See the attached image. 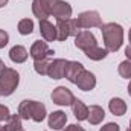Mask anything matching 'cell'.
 Returning a JSON list of instances; mask_svg holds the SVG:
<instances>
[{"instance_id":"obj_1","label":"cell","mask_w":131,"mask_h":131,"mask_svg":"<svg viewBox=\"0 0 131 131\" xmlns=\"http://www.w3.org/2000/svg\"><path fill=\"white\" fill-rule=\"evenodd\" d=\"M102 40L108 52H117L124 44V28L119 23H105L101 26Z\"/></svg>"},{"instance_id":"obj_2","label":"cell","mask_w":131,"mask_h":131,"mask_svg":"<svg viewBox=\"0 0 131 131\" xmlns=\"http://www.w3.org/2000/svg\"><path fill=\"white\" fill-rule=\"evenodd\" d=\"M18 114L21 119L25 121H34L37 124L43 122L47 116V110H46V105L43 102H38V101H31V99H25L20 102L18 105Z\"/></svg>"},{"instance_id":"obj_3","label":"cell","mask_w":131,"mask_h":131,"mask_svg":"<svg viewBox=\"0 0 131 131\" xmlns=\"http://www.w3.org/2000/svg\"><path fill=\"white\" fill-rule=\"evenodd\" d=\"M20 84V73L12 67H5L0 72V96H11Z\"/></svg>"},{"instance_id":"obj_4","label":"cell","mask_w":131,"mask_h":131,"mask_svg":"<svg viewBox=\"0 0 131 131\" xmlns=\"http://www.w3.org/2000/svg\"><path fill=\"white\" fill-rule=\"evenodd\" d=\"M79 32V26L76 23V18H67L57 21V40L66 41L69 37H76Z\"/></svg>"},{"instance_id":"obj_5","label":"cell","mask_w":131,"mask_h":131,"mask_svg":"<svg viewBox=\"0 0 131 131\" xmlns=\"http://www.w3.org/2000/svg\"><path fill=\"white\" fill-rule=\"evenodd\" d=\"M76 23L79 29H92V28H101L102 18L99 15L98 11H84L76 17Z\"/></svg>"},{"instance_id":"obj_6","label":"cell","mask_w":131,"mask_h":131,"mask_svg":"<svg viewBox=\"0 0 131 131\" xmlns=\"http://www.w3.org/2000/svg\"><path fill=\"white\" fill-rule=\"evenodd\" d=\"M50 99H52L53 104H57V105H60V107H67V105H72L75 96H73L72 90H69L64 85H60V87H57V89L52 90Z\"/></svg>"},{"instance_id":"obj_7","label":"cell","mask_w":131,"mask_h":131,"mask_svg":"<svg viewBox=\"0 0 131 131\" xmlns=\"http://www.w3.org/2000/svg\"><path fill=\"white\" fill-rule=\"evenodd\" d=\"M75 46L82 52H85L87 49L98 46V41H96V37L90 31H79L75 37Z\"/></svg>"},{"instance_id":"obj_8","label":"cell","mask_w":131,"mask_h":131,"mask_svg":"<svg viewBox=\"0 0 131 131\" xmlns=\"http://www.w3.org/2000/svg\"><path fill=\"white\" fill-rule=\"evenodd\" d=\"M53 53H55V52L47 46L46 41H35L32 46H31V50H29V55L34 58V61L49 58V57H52Z\"/></svg>"},{"instance_id":"obj_9","label":"cell","mask_w":131,"mask_h":131,"mask_svg":"<svg viewBox=\"0 0 131 131\" xmlns=\"http://www.w3.org/2000/svg\"><path fill=\"white\" fill-rule=\"evenodd\" d=\"M75 85H78V89L82 90V92H90V90H93V89L96 87V76H95V73H92V72H89V70L84 69V70L79 73V76H78Z\"/></svg>"},{"instance_id":"obj_10","label":"cell","mask_w":131,"mask_h":131,"mask_svg":"<svg viewBox=\"0 0 131 131\" xmlns=\"http://www.w3.org/2000/svg\"><path fill=\"white\" fill-rule=\"evenodd\" d=\"M66 66H67V60L64 58L52 60L47 69V76L52 79H63L66 75Z\"/></svg>"},{"instance_id":"obj_11","label":"cell","mask_w":131,"mask_h":131,"mask_svg":"<svg viewBox=\"0 0 131 131\" xmlns=\"http://www.w3.org/2000/svg\"><path fill=\"white\" fill-rule=\"evenodd\" d=\"M72 12H73V9H72L70 3H67L64 0H58V3L53 6L50 15H53V17L57 18V21H60V20L72 18Z\"/></svg>"},{"instance_id":"obj_12","label":"cell","mask_w":131,"mask_h":131,"mask_svg":"<svg viewBox=\"0 0 131 131\" xmlns=\"http://www.w3.org/2000/svg\"><path fill=\"white\" fill-rule=\"evenodd\" d=\"M66 122H67V114L61 110H57V111H52L47 117V124H49V128L52 130H63L66 127Z\"/></svg>"},{"instance_id":"obj_13","label":"cell","mask_w":131,"mask_h":131,"mask_svg":"<svg viewBox=\"0 0 131 131\" xmlns=\"http://www.w3.org/2000/svg\"><path fill=\"white\" fill-rule=\"evenodd\" d=\"M40 34L46 43L55 41L57 40V26H53V23H50L47 18L40 20Z\"/></svg>"},{"instance_id":"obj_14","label":"cell","mask_w":131,"mask_h":131,"mask_svg":"<svg viewBox=\"0 0 131 131\" xmlns=\"http://www.w3.org/2000/svg\"><path fill=\"white\" fill-rule=\"evenodd\" d=\"M82 70H84V66L81 64L79 61H67L64 78L69 81V82L75 84L76 79H78V76H79V73H81Z\"/></svg>"},{"instance_id":"obj_15","label":"cell","mask_w":131,"mask_h":131,"mask_svg":"<svg viewBox=\"0 0 131 131\" xmlns=\"http://www.w3.org/2000/svg\"><path fill=\"white\" fill-rule=\"evenodd\" d=\"M28 57H29V52L26 50L25 46L15 44V46H12L11 50H9V58H11V61L15 63V64H21V63H25V61L28 60Z\"/></svg>"},{"instance_id":"obj_16","label":"cell","mask_w":131,"mask_h":131,"mask_svg":"<svg viewBox=\"0 0 131 131\" xmlns=\"http://www.w3.org/2000/svg\"><path fill=\"white\" fill-rule=\"evenodd\" d=\"M70 107H72V111H73L75 117H76L79 122L87 121V117H89V107H87V105H85L81 99L75 98Z\"/></svg>"},{"instance_id":"obj_17","label":"cell","mask_w":131,"mask_h":131,"mask_svg":"<svg viewBox=\"0 0 131 131\" xmlns=\"http://www.w3.org/2000/svg\"><path fill=\"white\" fill-rule=\"evenodd\" d=\"M108 110L114 116H124L127 113V110H128V105L122 98H113L108 102Z\"/></svg>"},{"instance_id":"obj_18","label":"cell","mask_w":131,"mask_h":131,"mask_svg":"<svg viewBox=\"0 0 131 131\" xmlns=\"http://www.w3.org/2000/svg\"><path fill=\"white\" fill-rule=\"evenodd\" d=\"M104 119H105V111L102 107H99V105H90L89 107L87 121L90 122V125H99V124H102Z\"/></svg>"},{"instance_id":"obj_19","label":"cell","mask_w":131,"mask_h":131,"mask_svg":"<svg viewBox=\"0 0 131 131\" xmlns=\"http://www.w3.org/2000/svg\"><path fill=\"white\" fill-rule=\"evenodd\" d=\"M84 53H85V57H87L89 60H92V61H101V60L107 58V55H108V50H107L105 47L95 46V47H90V49H87Z\"/></svg>"},{"instance_id":"obj_20","label":"cell","mask_w":131,"mask_h":131,"mask_svg":"<svg viewBox=\"0 0 131 131\" xmlns=\"http://www.w3.org/2000/svg\"><path fill=\"white\" fill-rule=\"evenodd\" d=\"M32 12L34 15L40 20H44L50 15V12L47 11L46 5L43 3V0H32Z\"/></svg>"},{"instance_id":"obj_21","label":"cell","mask_w":131,"mask_h":131,"mask_svg":"<svg viewBox=\"0 0 131 131\" xmlns=\"http://www.w3.org/2000/svg\"><path fill=\"white\" fill-rule=\"evenodd\" d=\"M21 117H20V114L17 113V114H11L9 117H8V121H6V130L8 131H21L23 128V125H21Z\"/></svg>"},{"instance_id":"obj_22","label":"cell","mask_w":131,"mask_h":131,"mask_svg":"<svg viewBox=\"0 0 131 131\" xmlns=\"http://www.w3.org/2000/svg\"><path fill=\"white\" fill-rule=\"evenodd\" d=\"M17 31L21 34V35H29L34 32V20L32 18H23L18 21V26H17Z\"/></svg>"},{"instance_id":"obj_23","label":"cell","mask_w":131,"mask_h":131,"mask_svg":"<svg viewBox=\"0 0 131 131\" xmlns=\"http://www.w3.org/2000/svg\"><path fill=\"white\" fill-rule=\"evenodd\" d=\"M49 64H50V61L47 60V58H44V60H38V61H34V70L38 73V75H47V69H49Z\"/></svg>"},{"instance_id":"obj_24","label":"cell","mask_w":131,"mask_h":131,"mask_svg":"<svg viewBox=\"0 0 131 131\" xmlns=\"http://www.w3.org/2000/svg\"><path fill=\"white\" fill-rule=\"evenodd\" d=\"M117 72H119V75H121L122 78L130 79L131 78V60L122 61V63L119 64V67H117Z\"/></svg>"},{"instance_id":"obj_25","label":"cell","mask_w":131,"mask_h":131,"mask_svg":"<svg viewBox=\"0 0 131 131\" xmlns=\"http://www.w3.org/2000/svg\"><path fill=\"white\" fill-rule=\"evenodd\" d=\"M9 116H11L9 108H8L6 105H2V104H0V124H2V122H6Z\"/></svg>"},{"instance_id":"obj_26","label":"cell","mask_w":131,"mask_h":131,"mask_svg":"<svg viewBox=\"0 0 131 131\" xmlns=\"http://www.w3.org/2000/svg\"><path fill=\"white\" fill-rule=\"evenodd\" d=\"M99 131H121V127H119L117 124H114V122H108V124H105L104 127H101Z\"/></svg>"},{"instance_id":"obj_27","label":"cell","mask_w":131,"mask_h":131,"mask_svg":"<svg viewBox=\"0 0 131 131\" xmlns=\"http://www.w3.org/2000/svg\"><path fill=\"white\" fill-rule=\"evenodd\" d=\"M8 43H9V35H8V32L3 31V29H0V49H3Z\"/></svg>"},{"instance_id":"obj_28","label":"cell","mask_w":131,"mask_h":131,"mask_svg":"<svg viewBox=\"0 0 131 131\" xmlns=\"http://www.w3.org/2000/svg\"><path fill=\"white\" fill-rule=\"evenodd\" d=\"M63 131H85L81 125H76V124H72V125H69V127H66Z\"/></svg>"},{"instance_id":"obj_29","label":"cell","mask_w":131,"mask_h":131,"mask_svg":"<svg viewBox=\"0 0 131 131\" xmlns=\"http://www.w3.org/2000/svg\"><path fill=\"white\" fill-rule=\"evenodd\" d=\"M125 55H127V60H131V43L125 47Z\"/></svg>"},{"instance_id":"obj_30","label":"cell","mask_w":131,"mask_h":131,"mask_svg":"<svg viewBox=\"0 0 131 131\" xmlns=\"http://www.w3.org/2000/svg\"><path fill=\"white\" fill-rule=\"evenodd\" d=\"M6 5H8V0H0V8H3Z\"/></svg>"},{"instance_id":"obj_31","label":"cell","mask_w":131,"mask_h":131,"mask_svg":"<svg viewBox=\"0 0 131 131\" xmlns=\"http://www.w3.org/2000/svg\"><path fill=\"white\" fill-rule=\"evenodd\" d=\"M3 69H5V63H3V61H2V58H0V72H2Z\"/></svg>"},{"instance_id":"obj_32","label":"cell","mask_w":131,"mask_h":131,"mask_svg":"<svg viewBox=\"0 0 131 131\" xmlns=\"http://www.w3.org/2000/svg\"><path fill=\"white\" fill-rule=\"evenodd\" d=\"M0 131H8V130H6V127H5V125H2V124H0Z\"/></svg>"},{"instance_id":"obj_33","label":"cell","mask_w":131,"mask_h":131,"mask_svg":"<svg viewBox=\"0 0 131 131\" xmlns=\"http://www.w3.org/2000/svg\"><path fill=\"white\" fill-rule=\"evenodd\" d=\"M128 95L131 96V81H130V84H128Z\"/></svg>"},{"instance_id":"obj_34","label":"cell","mask_w":131,"mask_h":131,"mask_svg":"<svg viewBox=\"0 0 131 131\" xmlns=\"http://www.w3.org/2000/svg\"><path fill=\"white\" fill-rule=\"evenodd\" d=\"M128 40H130V43H131V28H130V32H128Z\"/></svg>"},{"instance_id":"obj_35","label":"cell","mask_w":131,"mask_h":131,"mask_svg":"<svg viewBox=\"0 0 131 131\" xmlns=\"http://www.w3.org/2000/svg\"><path fill=\"white\" fill-rule=\"evenodd\" d=\"M128 130H131V121H130V128H128Z\"/></svg>"},{"instance_id":"obj_36","label":"cell","mask_w":131,"mask_h":131,"mask_svg":"<svg viewBox=\"0 0 131 131\" xmlns=\"http://www.w3.org/2000/svg\"><path fill=\"white\" fill-rule=\"evenodd\" d=\"M127 131H131V130H127Z\"/></svg>"}]
</instances>
